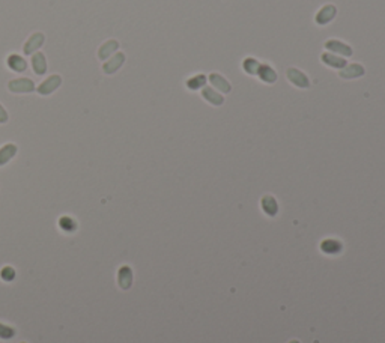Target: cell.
Wrapping results in <instances>:
<instances>
[{
    "mask_svg": "<svg viewBox=\"0 0 385 343\" xmlns=\"http://www.w3.org/2000/svg\"><path fill=\"white\" fill-rule=\"evenodd\" d=\"M8 89L14 94H30L37 87L30 79H15L8 83Z\"/></svg>",
    "mask_w": 385,
    "mask_h": 343,
    "instance_id": "6da1fadb",
    "label": "cell"
},
{
    "mask_svg": "<svg viewBox=\"0 0 385 343\" xmlns=\"http://www.w3.org/2000/svg\"><path fill=\"white\" fill-rule=\"evenodd\" d=\"M62 84V79H60V76H58V74H55V76H50L48 79H45L38 87H37V90H38V94L39 95H50V94H53L55 90L59 87Z\"/></svg>",
    "mask_w": 385,
    "mask_h": 343,
    "instance_id": "7a4b0ae2",
    "label": "cell"
},
{
    "mask_svg": "<svg viewBox=\"0 0 385 343\" xmlns=\"http://www.w3.org/2000/svg\"><path fill=\"white\" fill-rule=\"evenodd\" d=\"M44 41H45L44 33H41V32L33 33V35L30 36V38L26 41V44H24V47H23V51H24L26 56H30V54L37 53V50H38L39 47H42Z\"/></svg>",
    "mask_w": 385,
    "mask_h": 343,
    "instance_id": "3957f363",
    "label": "cell"
},
{
    "mask_svg": "<svg viewBox=\"0 0 385 343\" xmlns=\"http://www.w3.org/2000/svg\"><path fill=\"white\" fill-rule=\"evenodd\" d=\"M117 284H119L120 289H124V291H127V289L131 287V284H133V269L128 265H124V266L119 268V271H117Z\"/></svg>",
    "mask_w": 385,
    "mask_h": 343,
    "instance_id": "277c9868",
    "label": "cell"
},
{
    "mask_svg": "<svg viewBox=\"0 0 385 343\" xmlns=\"http://www.w3.org/2000/svg\"><path fill=\"white\" fill-rule=\"evenodd\" d=\"M124 62H125V54L124 53H117V54H115L112 59H109L107 62H104L102 69H104L106 74H113V72H116L122 65H124Z\"/></svg>",
    "mask_w": 385,
    "mask_h": 343,
    "instance_id": "5b68a950",
    "label": "cell"
},
{
    "mask_svg": "<svg viewBox=\"0 0 385 343\" xmlns=\"http://www.w3.org/2000/svg\"><path fill=\"white\" fill-rule=\"evenodd\" d=\"M32 66H33V71L35 74L38 76H44L47 72V61H45V56L42 53H33L32 54Z\"/></svg>",
    "mask_w": 385,
    "mask_h": 343,
    "instance_id": "8992f818",
    "label": "cell"
},
{
    "mask_svg": "<svg viewBox=\"0 0 385 343\" xmlns=\"http://www.w3.org/2000/svg\"><path fill=\"white\" fill-rule=\"evenodd\" d=\"M17 151H19V148H17V144L14 143H8L5 146L0 148V167L8 164V162L17 155Z\"/></svg>",
    "mask_w": 385,
    "mask_h": 343,
    "instance_id": "52a82bcc",
    "label": "cell"
},
{
    "mask_svg": "<svg viewBox=\"0 0 385 343\" xmlns=\"http://www.w3.org/2000/svg\"><path fill=\"white\" fill-rule=\"evenodd\" d=\"M6 63H8V66H9L12 71H15V72H23V71H26V68H27V62H26V59H23L21 56H19V54H11V56H8Z\"/></svg>",
    "mask_w": 385,
    "mask_h": 343,
    "instance_id": "ba28073f",
    "label": "cell"
},
{
    "mask_svg": "<svg viewBox=\"0 0 385 343\" xmlns=\"http://www.w3.org/2000/svg\"><path fill=\"white\" fill-rule=\"evenodd\" d=\"M117 47H119L117 41H115V40L107 41L106 44H102V45L99 47V50H98V58H99L101 61H106L113 51L117 50Z\"/></svg>",
    "mask_w": 385,
    "mask_h": 343,
    "instance_id": "9c48e42d",
    "label": "cell"
},
{
    "mask_svg": "<svg viewBox=\"0 0 385 343\" xmlns=\"http://www.w3.org/2000/svg\"><path fill=\"white\" fill-rule=\"evenodd\" d=\"M321 248L324 253H327V255H337V253L342 251V244L336 240H327L321 244Z\"/></svg>",
    "mask_w": 385,
    "mask_h": 343,
    "instance_id": "30bf717a",
    "label": "cell"
},
{
    "mask_svg": "<svg viewBox=\"0 0 385 343\" xmlns=\"http://www.w3.org/2000/svg\"><path fill=\"white\" fill-rule=\"evenodd\" d=\"M59 227L66 233H73L77 230V222L74 219H71V217L65 215V217H60L59 219Z\"/></svg>",
    "mask_w": 385,
    "mask_h": 343,
    "instance_id": "8fae6325",
    "label": "cell"
},
{
    "mask_svg": "<svg viewBox=\"0 0 385 343\" xmlns=\"http://www.w3.org/2000/svg\"><path fill=\"white\" fill-rule=\"evenodd\" d=\"M262 208H264V211L268 214V215H275L277 214V203L274 201V197H264V201H262Z\"/></svg>",
    "mask_w": 385,
    "mask_h": 343,
    "instance_id": "7c38bea8",
    "label": "cell"
},
{
    "mask_svg": "<svg viewBox=\"0 0 385 343\" xmlns=\"http://www.w3.org/2000/svg\"><path fill=\"white\" fill-rule=\"evenodd\" d=\"M0 279H2L3 282H12L15 279V269L12 266H3L2 269H0Z\"/></svg>",
    "mask_w": 385,
    "mask_h": 343,
    "instance_id": "4fadbf2b",
    "label": "cell"
},
{
    "mask_svg": "<svg viewBox=\"0 0 385 343\" xmlns=\"http://www.w3.org/2000/svg\"><path fill=\"white\" fill-rule=\"evenodd\" d=\"M15 336V330L9 325H5V323H0V339L3 340H9Z\"/></svg>",
    "mask_w": 385,
    "mask_h": 343,
    "instance_id": "5bb4252c",
    "label": "cell"
},
{
    "mask_svg": "<svg viewBox=\"0 0 385 343\" xmlns=\"http://www.w3.org/2000/svg\"><path fill=\"white\" fill-rule=\"evenodd\" d=\"M8 122V112L3 108V105L0 104V123H6Z\"/></svg>",
    "mask_w": 385,
    "mask_h": 343,
    "instance_id": "9a60e30c",
    "label": "cell"
},
{
    "mask_svg": "<svg viewBox=\"0 0 385 343\" xmlns=\"http://www.w3.org/2000/svg\"><path fill=\"white\" fill-rule=\"evenodd\" d=\"M289 343H300V340H290Z\"/></svg>",
    "mask_w": 385,
    "mask_h": 343,
    "instance_id": "2e32d148",
    "label": "cell"
},
{
    "mask_svg": "<svg viewBox=\"0 0 385 343\" xmlns=\"http://www.w3.org/2000/svg\"><path fill=\"white\" fill-rule=\"evenodd\" d=\"M20 343H26V342H20Z\"/></svg>",
    "mask_w": 385,
    "mask_h": 343,
    "instance_id": "e0dca14e",
    "label": "cell"
}]
</instances>
